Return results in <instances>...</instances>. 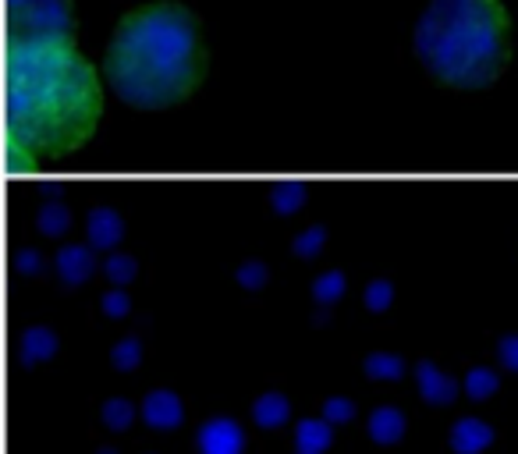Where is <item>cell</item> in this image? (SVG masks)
<instances>
[{
    "mask_svg": "<svg viewBox=\"0 0 518 454\" xmlns=\"http://www.w3.org/2000/svg\"><path fill=\"white\" fill-rule=\"evenodd\" d=\"M103 82L125 107L174 110L203 89L210 71L203 18L185 0H150L114 22L103 47Z\"/></svg>",
    "mask_w": 518,
    "mask_h": 454,
    "instance_id": "6da1fadb",
    "label": "cell"
},
{
    "mask_svg": "<svg viewBox=\"0 0 518 454\" xmlns=\"http://www.w3.org/2000/svg\"><path fill=\"white\" fill-rule=\"evenodd\" d=\"M103 71L79 40H18L11 68V110L22 149L36 160L79 153L103 121Z\"/></svg>",
    "mask_w": 518,
    "mask_h": 454,
    "instance_id": "7a4b0ae2",
    "label": "cell"
},
{
    "mask_svg": "<svg viewBox=\"0 0 518 454\" xmlns=\"http://www.w3.org/2000/svg\"><path fill=\"white\" fill-rule=\"evenodd\" d=\"M511 15L504 0H430L412 29V57L451 93L494 89L511 68Z\"/></svg>",
    "mask_w": 518,
    "mask_h": 454,
    "instance_id": "3957f363",
    "label": "cell"
},
{
    "mask_svg": "<svg viewBox=\"0 0 518 454\" xmlns=\"http://www.w3.org/2000/svg\"><path fill=\"white\" fill-rule=\"evenodd\" d=\"M18 40H79L75 0H15Z\"/></svg>",
    "mask_w": 518,
    "mask_h": 454,
    "instance_id": "277c9868",
    "label": "cell"
},
{
    "mask_svg": "<svg viewBox=\"0 0 518 454\" xmlns=\"http://www.w3.org/2000/svg\"><path fill=\"white\" fill-rule=\"evenodd\" d=\"M50 267H54V277L64 291H79L82 284L100 274L103 259H96V249L89 242H64Z\"/></svg>",
    "mask_w": 518,
    "mask_h": 454,
    "instance_id": "5b68a950",
    "label": "cell"
},
{
    "mask_svg": "<svg viewBox=\"0 0 518 454\" xmlns=\"http://www.w3.org/2000/svg\"><path fill=\"white\" fill-rule=\"evenodd\" d=\"M249 430L235 415H210L196 430V454H245Z\"/></svg>",
    "mask_w": 518,
    "mask_h": 454,
    "instance_id": "8992f818",
    "label": "cell"
},
{
    "mask_svg": "<svg viewBox=\"0 0 518 454\" xmlns=\"http://www.w3.org/2000/svg\"><path fill=\"white\" fill-rule=\"evenodd\" d=\"M139 415L150 430L171 433V430H181V426L189 423V401L181 398L178 391H171V387H153V391L142 394Z\"/></svg>",
    "mask_w": 518,
    "mask_h": 454,
    "instance_id": "52a82bcc",
    "label": "cell"
},
{
    "mask_svg": "<svg viewBox=\"0 0 518 454\" xmlns=\"http://www.w3.org/2000/svg\"><path fill=\"white\" fill-rule=\"evenodd\" d=\"M416 387H419V398L426 401L430 408H448L458 401V394H462V380H455V376L448 373L444 366H437L433 359H423L416 362Z\"/></svg>",
    "mask_w": 518,
    "mask_h": 454,
    "instance_id": "ba28073f",
    "label": "cell"
},
{
    "mask_svg": "<svg viewBox=\"0 0 518 454\" xmlns=\"http://www.w3.org/2000/svg\"><path fill=\"white\" fill-rule=\"evenodd\" d=\"M497 444V426L479 419V415H462L448 430L451 454H490Z\"/></svg>",
    "mask_w": 518,
    "mask_h": 454,
    "instance_id": "9c48e42d",
    "label": "cell"
},
{
    "mask_svg": "<svg viewBox=\"0 0 518 454\" xmlns=\"http://www.w3.org/2000/svg\"><path fill=\"white\" fill-rule=\"evenodd\" d=\"M86 242L93 245L96 252H118L121 242H125V217H121L114 206L100 203L89 210L86 217Z\"/></svg>",
    "mask_w": 518,
    "mask_h": 454,
    "instance_id": "30bf717a",
    "label": "cell"
},
{
    "mask_svg": "<svg viewBox=\"0 0 518 454\" xmlns=\"http://www.w3.org/2000/svg\"><path fill=\"white\" fill-rule=\"evenodd\" d=\"M366 437L377 447H398L409 437V415L398 405H377L366 415Z\"/></svg>",
    "mask_w": 518,
    "mask_h": 454,
    "instance_id": "8fae6325",
    "label": "cell"
},
{
    "mask_svg": "<svg viewBox=\"0 0 518 454\" xmlns=\"http://www.w3.org/2000/svg\"><path fill=\"white\" fill-rule=\"evenodd\" d=\"M249 419L259 426V430H267V433H277L284 430V426L291 423V401L284 391H263L252 398L249 405Z\"/></svg>",
    "mask_w": 518,
    "mask_h": 454,
    "instance_id": "7c38bea8",
    "label": "cell"
},
{
    "mask_svg": "<svg viewBox=\"0 0 518 454\" xmlns=\"http://www.w3.org/2000/svg\"><path fill=\"white\" fill-rule=\"evenodd\" d=\"M291 447L295 454H327L334 447V426L327 419H299L291 430Z\"/></svg>",
    "mask_w": 518,
    "mask_h": 454,
    "instance_id": "4fadbf2b",
    "label": "cell"
},
{
    "mask_svg": "<svg viewBox=\"0 0 518 454\" xmlns=\"http://www.w3.org/2000/svg\"><path fill=\"white\" fill-rule=\"evenodd\" d=\"M501 366H487V362H472L469 369H465L462 376V394L469 401H490L501 394Z\"/></svg>",
    "mask_w": 518,
    "mask_h": 454,
    "instance_id": "5bb4252c",
    "label": "cell"
},
{
    "mask_svg": "<svg viewBox=\"0 0 518 454\" xmlns=\"http://www.w3.org/2000/svg\"><path fill=\"white\" fill-rule=\"evenodd\" d=\"M71 224H75V213H71V206L64 203V199H47V203L36 210V231H40L43 238H50V242L68 235Z\"/></svg>",
    "mask_w": 518,
    "mask_h": 454,
    "instance_id": "9a60e30c",
    "label": "cell"
},
{
    "mask_svg": "<svg viewBox=\"0 0 518 454\" xmlns=\"http://www.w3.org/2000/svg\"><path fill=\"white\" fill-rule=\"evenodd\" d=\"M362 373H366V380H373V384H398L401 376L409 373V362L398 352H369L366 359H362Z\"/></svg>",
    "mask_w": 518,
    "mask_h": 454,
    "instance_id": "2e32d148",
    "label": "cell"
},
{
    "mask_svg": "<svg viewBox=\"0 0 518 454\" xmlns=\"http://www.w3.org/2000/svg\"><path fill=\"white\" fill-rule=\"evenodd\" d=\"M22 352L29 362H50L57 352H61V334H57L54 327H47V323H32L29 330H25V341H22Z\"/></svg>",
    "mask_w": 518,
    "mask_h": 454,
    "instance_id": "e0dca14e",
    "label": "cell"
},
{
    "mask_svg": "<svg viewBox=\"0 0 518 454\" xmlns=\"http://www.w3.org/2000/svg\"><path fill=\"white\" fill-rule=\"evenodd\" d=\"M100 274H103V281H107L110 288H128V284L139 281L142 267H139V259H135L132 252L118 249V252H107V256H103Z\"/></svg>",
    "mask_w": 518,
    "mask_h": 454,
    "instance_id": "ac0fdd59",
    "label": "cell"
},
{
    "mask_svg": "<svg viewBox=\"0 0 518 454\" xmlns=\"http://www.w3.org/2000/svg\"><path fill=\"white\" fill-rule=\"evenodd\" d=\"M345 291H348V274L345 270H323L320 277L313 281V302H316V309H320L323 316H330V309L338 306L341 298H345Z\"/></svg>",
    "mask_w": 518,
    "mask_h": 454,
    "instance_id": "d6986e66",
    "label": "cell"
},
{
    "mask_svg": "<svg viewBox=\"0 0 518 454\" xmlns=\"http://www.w3.org/2000/svg\"><path fill=\"white\" fill-rule=\"evenodd\" d=\"M135 419H142L139 405L128 398H107L100 405V426L110 433H128L135 426Z\"/></svg>",
    "mask_w": 518,
    "mask_h": 454,
    "instance_id": "ffe728a7",
    "label": "cell"
},
{
    "mask_svg": "<svg viewBox=\"0 0 518 454\" xmlns=\"http://www.w3.org/2000/svg\"><path fill=\"white\" fill-rule=\"evenodd\" d=\"M270 277H274V270H270L267 259H259V256L242 259V263L235 267V284L242 291H249V295H259V291H267Z\"/></svg>",
    "mask_w": 518,
    "mask_h": 454,
    "instance_id": "44dd1931",
    "label": "cell"
},
{
    "mask_svg": "<svg viewBox=\"0 0 518 454\" xmlns=\"http://www.w3.org/2000/svg\"><path fill=\"white\" fill-rule=\"evenodd\" d=\"M327 245H330L327 224H309V227H302L299 235L291 238V252H295L299 259H306V263L320 259L323 252H327Z\"/></svg>",
    "mask_w": 518,
    "mask_h": 454,
    "instance_id": "7402d4cb",
    "label": "cell"
},
{
    "mask_svg": "<svg viewBox=\"0 0 518 454\" xmlns=\"http://www.w3.org/2000/svg\"><path fill=\"white\" fill-rule=\"evenodd\" d=\"M142 355H146L142 334H125L121 341H114V348H110V366L118 369V373H132V369L142 362Z\"/></svg>",
    "mask_w": 518,
    "mask_h": 454,
    "instance_id": "603a6c76",
    "label": "cell"
},
{
    "mask_svg": "<svg viewBox=\"0 0 518 454\" xmlns=\"http://www.w3.org/2000/svg\"><path fill=\"white\" fill-rule=\"evenodd\" d=\"M394 298H398V288H394L391 277H373V281H366V288H362V306L373 316H384L387 309L394 306Z\"/></svg>",
    "mask_w": 518,
    "mask_h": 454,
    "instance_id": "cb8c5ba5",
    "label": "cell"
},
{
    "mask_svg": "<svg viewBox=\"0 0 518 454\" xmlns=\"http://www.w3.org/2000/svg\"><path fill=\"white\" fill-rule=\"evenodd\" d=\"M320 415L330 426H348L359 419V405H355V398H348V394H330V398H323Z\"/></svg>",
    "mask_w": 518,
    "mask_h": 454,
    "instance_id": "d4e9b609",
    "label": "cell"
},
{
    "mask_svg": "<svg viewBox=\"0 0 518 454\" xmlns=\"http://www.w3.org/2000/svg\"><path fill=\"white\" fill-rule=\"evenodd\" d=\"M267 206H270V213H277V217H295V213L306 206V192H302L299 185H281L277 192H270Z\"/></svg>",
    "mask_w": 518,
    "mask_h": 454,
    "instance_id": "484cf974",
    "label": "cell"
},
{
    "mask_svg": "<svg viewBox=\"0 0 518 454\" xmlns=\"http://www.w3.org/2000/svg\"><path fill=\"white\" fill-rule=\"evenodd\" d=\"M100 313L107 316V320H125L128 313H132V291L128 288H110L100 295Z\"/></svg>",
    "mask_w": 518,
    "mask_h": 454,
    "instance_id": "4316f807",
    "label": "cell"
},
{
    "mask_svg": "<svg viewBox=\"0 0 518 454\" xmlns=\"http://www.w3.org/2000/svg\"><path fill=\"white\" fill-rule=\"evenodd\" d=\"M497 366H501L504 373L518 376V334H504L501 341H497Z\"/></svg>",
    "mask_w": 518,
    "mask_h": 454,
    "instance_id": "83f0119b",
    "label": "cell"
},
{
    "mask_svg": "<svg viewBox=\"0 0 518 454\" xmlns=\"http://www.w3.org/2000/svg\"><path fill=\"white\" fill-rule=\"evenodd\" d=\"M22 270L29 277H43V274H47V259H43V252L40 249H29V252H25Z\"/></svg>",
    "mask_w": 518,
    "mask_h": 454,
    "instance_id": "f1b7e54d",
    "label": "cell"
},
{
    "mask_svg": "<svg viewBox=\"0 0 518 454\" xmlns=\"http://www.w3.org/2000/svg\"><path fill=\"white\" fill-rule=\"evenodd\" d=\"M96 454H121V447H114V444H103V447H96Z\"/></svg>",
    "mask_w": 518,
    "mask_h": 454,
    "instance_id": "f546056e",
    "label": "cell"
}]
</instances>
